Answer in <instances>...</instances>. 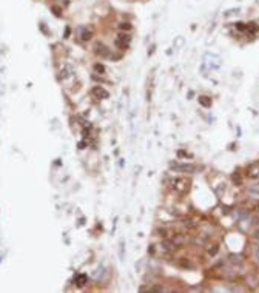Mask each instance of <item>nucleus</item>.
Masks as SVG:
<instances>
[{"label":"nucleus","instance_id":"1","mask_svg":"<svg viewBox=\"0 0 259 293\" xmlns=\"http://www.w3.org/2000/svg\"><path fill=\"white\" fill-rule=\"evenodd\" d=\"M170 167H171L174 171H179V173H194L196 171V167L190 165V164H174V162H171Z\"/></svg>","mask_w":259,"mask_h":293},{"label":"nucleus","instance_id":"2","mask_svg":"<svg viewBox=\"0 0 259 293\" xmlns=\"http://www.w3.org/2000/svg\"><path fill=\"white\" fill-rule=\"evenodd\" d=\"M91 96L96 100H103V99H108L110 97V93L105 88H102V87H93L91 88Z\"/></svg>","mask_w":259,"mask_h":293},{"label":"nucleus","instance_id":"3","mask_svg":"<svg viewBox=\"0 0 259 293\" xmlns=\"http://www.w3.org/2000/svg\"><path fill=\"white\" fill-rule=\"evenodd\" d=\"M130 40H131L130 36H127V34H119L117 39H116V47H117L119 50H123V51H125V50L130 47Z\"/></svg>","mask_w":259,"mask_h":293},{"label":"nucleus","instance_id":"4","mask_svg":"<svg viewBox=\"0 0 259 293\" xmlns=\"http://www.w3.org/2000/svg\"><path fill=\"white\" fill-rule=\"evenodd\" d=\"M94 53L97 54V56H100V57H110V50H108V47H106V45H103V43H100V42L96 43Z\"/></svg>","mask_w":259,"mask_h":293},{"label":"nucleus","instance_id":"5","mask_svg":"<svg viewBox=\"0 0 259 293\" xmlns=\"http://www.w3.org/2000/svg\"><path fill=\"white\" fill-rule=\"evenodd\" d=\"M177 265H179L181 269H191L193 267V264H191V261L188 259V258H179V261H177Z\"/></svg>","mask_w":259,"mask_h":293},{"label":"nucleus","instance_id":"6","mask_svg":"<svg viewBox=\"0 0 259 293\" xmlns=\"http://www.w3.org/2000/svg\"><path fill=\"white\" fill-rule=\"evenodd\" d=\"M199 104H201L202 107H205V108H210L213 102H211V99H210L208 96H201V97H199Z\"/></svg>","mask_w":259,"mask_h":293},{"label":"nucleus","instance_id":"7","mask_svg":"<svg viewBox=\"0 0 259 293\" xmlns=\"http://www.w3.org/2000/svg\"><path fill=\"white\" fill-rule=\"evenodd\" d=\"M162 247H164V250H173L174 249V242L173 241H162Z\"/></svg>","mask_w":259,"mask_h":293},{"label":"nucleus","instance_id":"8","mask_svg":"<svg viewBox=\"0 0 259 293\" xmlns=\"http://www.w3.org/2000/svg\"><path fill=\"white\" fill-rule=\"evenodd\" d=\"M231 181H233L235 185H241V184H242V178H239L238 173H233V175H231Z\"/></svg>","mask_w":259,"mask_h":293},{"label":"nucleus","instance_id":"9","mask_svg":"<svg viewBox=\"0 0 259 293\" xmlns=\"http://www.w3.org/2000/svg\"><path fill=\"white\" fill-rule=\"evenodd\" d=\"M218 252H219V245H218V244H216V245H211L210 249L207 250V253H208L210 256H214V255H216Z\"/></svg>","mask_w":259,"mask_h":293},{"label":"nucleus","instance_id":"10","mask_svg":"<svg viewBox=\"0 0 259 293\" xmlns=\"http://www.w3.org/2000/svg\"><path fill=\"white\" fill-rule=\"evenodd\" d=\"M91 37H93V33H91V31H86V30L82 31V40L86 42V40H90Z\"/></svg>","mask_w":259,"mask_h":293},{"label":"nucleus","instance_id":"11","mask_svg":"<svg viewBox=\"0 0 259 293\" xmlns=\"http://www.w3.org/2000/svg\"><path fill=\"white\" fill-rule=\"evenodd\" d=\"M248 191H250V193H253V195H258V196H259V184H253L252 187L248 188Z\"/></svg>","mask_w":259,"mask_h":293},{"label":"nucleus","instance_id":"12","mask_svg":"<svg viewBox=\"0 0 259 293\" xmlns=\"http://www.w3.org/2000/svg\"><path fill=\"white\" fill-rule=\"evenodd\" d=\"M85 282H86V276H85V275H80V276L77 278V286L82 287V286H85Z\"/></svg>","mask_w":259,"mask_h":293},{"label":"nucleus","instance_id":"13","mask_svg":"<svg viewBox=\"0 0 259 293\" xmlns=\"http://www.w3.org/2000/svg\"><path fill=\"white\" fill-rule=\"evenodd\" d=\"M94 70L99 73V74H105V67L100 65V63H96V65H94Z\"/></svg>","mask_w":259,"mask_h":293},{"label":"nucleus","instance_id":"14","mask_svg":"<svg viewBox=\"0 0 259 293\" xmlns=\"http://www.w3.org/2000/svg\"><path fill=\"white\" fill-rule=\"evenodd\" d=\"M119 28H120L122 31H130V30H131V25H130L128 22H123V23L119 25Z\"/></svg>","mask_w":259,"mask_h":293},{"label":"nucleus","instance_id":"15","mask_svg":"<svg viewBox=\"0 0 259 293\" xmlns=\"http://www.w3.org/2000/svg\"><path fill=\"white\" fill-rule=\"evenodd\" d=\"M236 28H238L239 31H245V30H247V25H245V23H241V22H239V23H236Z\"/></svg>","mask_w":259,"mask_h":293},{"label":"nucleus","instance_id":"16","mask_svg":"<svg viewBox=\"0 0 259 293\" xmlns=\"http://www.w3.org/2000/svg\"><path fill=\"white\" fill-rule=\"evenodd\" d=\"M51 11L54 13V16H57V17H60V16H62V13H60V8H56V6H52V8H51Z\"/></svg>","mask_w":259,"mask_h":293},{"label":"nucleus","instance_id":"17","mask_svg":"<svg viewBox=\"0 0 259 293\" xmlns=\"http://www.w3.org/2000/svg\"><path fill=\"white\" fill-rule=\"evenodd\" d=\"M157 233H159L160 236H164V238H165V236L168 235V232L165 230V228H159V230H157Z\"/></svg>","mask_w":259,"mask_h":293},{"label":"nucleus","instance_id":"18","mask_svg":"<svg viewBox=\"0 0 259 293\" xmlns=\"http://www.w3.org/2000/svg\"><path fill=\"white\" fill-rule=\"evenodd\" d=\"M185 225H187V227H194V222L190 221V219H187V221H185Z\"/></svg>","mask_w":259,"mask_h":293},{"label":"nucleus","instance_id":"19","mask_svg":"<svg viewBox=\"0 0 259 293\" xmlns=\"http://www.w3.org/2000/svg\"><path fill=\"white\" fill-rule=\"evenodd\" d=\"M253 238H255L256 241H259V230H256V232L253 233Z\"/></svg>","mask_w":259,"mask_h":293},{"label":"nucleus","instance_id":"20","mask_svg":"<svg viewBox=\"0 0 259 293\" xmlns=\"http://www.w3.org/2000/svg\"><path fill=\"white\" fill-rule=\"evenodd\" d=\"M69 33H71V30H69V28H65V37H68Z\"/></svg>","mask_w":259,"mask_h":293},{"label":"nucleus","instance_id":"21","mask_svg":"<svg viewBox=\"0 0 259 293\" xmlns=\"http://www.w3.org/2000/svg\"><path fill=\"white\" fill-rule=\"evenodd\" d=\"M153 247H154V245H150V250H148V252H150V255H153V252H154Z\"/></svg>","mask_w":259,"mask_h":293},{"label":"nucleus","instance_id":"22","mask_svg":"<svg viewBox=\"0 0 259 293\" xmlns=\"http://www.w3.org/2000/svg\"><path fill=\"white\" fill-rule=\"evenodd\" d=\"M63 3H65V5H68V3H69V0H63Z\"/></svg>","mask_w":259,"mask_h":293},{"label":"nucleus","instance_id":"23","mask_svg":"<svg viewBox=\"0 0 259 293\" xmlns=\"http://www.w3.org/2000/svg\"><path fill=\"white\" fill-rule=\"evenodd\" d=\"M258 259H259V249H258Z\"/></svg>","mask_w":259,"mask_h":293}]
</instances>
